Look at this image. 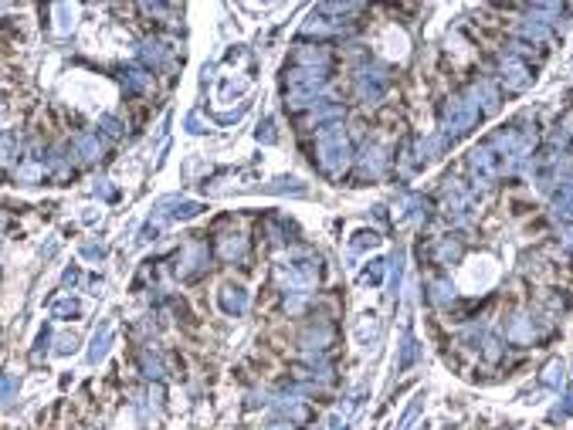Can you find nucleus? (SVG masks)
Instances as JSON below:
<instances>
[{
    "instance_id": "2",
    "label": "nucleus",
    "mask_w": 573,
    "mask_h": 430,
    "mask_svg": "<svg viewBox=\"0 0 573 430\" xmlns=\"http://www.w3.org/2000/svg\"><path fill=\"white\" fill-rule=\"evenodd\" d=\"M14 387H17V383H14V376H0V400L7 403V397L14 393Z\"/></svg>"
},
{
    "instance_id": "1",
    "label": "nucleus",
    "mask_w": 573,
    "mask_h": 430,
    "mask_svg": "<svg viewBox=\"0 0 573 430\" xmlns=\"http://www.w3.org/2000/svg\"><path fill=\"white\" fill-rule=\"evenodd\" d=\"M75 146L82 150L85 159H96V156H102V142H98V136H88V132H82V136H75Z\"/></svg>"
},
{
    "instance_id": "3",
    "label": "nucleus",
    "mask_w": 573,
    "mask_h": 430,
    "mask_svg": "<svg viewBox=\"0 0 573 430\" xmlns=\"http://www.w3.org/2000/svg\"><path fill=\"white\" fill-rule=\"evenodd\" d=\"M58 349H61V352H71V349H75V335H65V339H61V346H58Z\"/></svg>"
}]
</instances>
